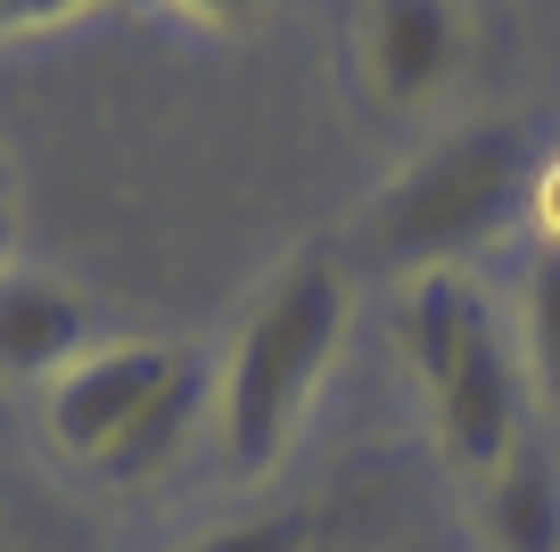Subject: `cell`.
I'll use <instances>...</instances> for the list:
<instances>
[{"label":"cell","mask_w":560,"mask_h":552,"mask_svg":"<svg viewBox=\"0 0 560 552\" xmlns=\"http://www.w3.org/2000/svg\"><path fill=\"white\" fill-rule=\"evenodd\" d=\"M347 322H354V289L330 256H298L247 306L240 338L214 371V446L240 479H264L289 453L322 371L347 346Z\"/></svg>","instance_id":"1"},{"label":"cell","mask_w":560,"mask_h":552,"mask_svg":"<svg viewBox=\"0 0 560 552\" xmlns=\"http://www.w3.org/2000/svg\"><path fill=\"white\" fill-rule=\"evenodd\" d=\"M396 346L412 363L420 396H429L445 453L470 479H494L520 453V429H527V371L511 355V330L494 322L487 289L462 264L412 273L396 306Z\"/></svg>","instance_id":"2"},{"label":"cell","mask_w":560,"mask_h":552,"mask_svg":"<svg viewBox=\"0 0 560 552\" xmlns=\"http://www.w3.org/2000/svg\"><path fill=\"white\" fill-rule=\"evenodd\" d=\"M198 396H207V380H198V363L182 346H158V338L91 346L83 363H67L42 388V437L67 462L132 486V479H158L182 453Z\"/></svg>","instance_id":"3"},{"label":"cell","mask_w":560,"mask_h":552,"mask_svg":"<svg viewBox=\"0 0 560 552\" xmlns=\"http://www.w3.org/2000/svg\"><path fill=\"white\" fill-rule=\"evenodd\" d=\"M527 182H536V140L520 124H470V133L438 140L429 157H412L371 198L363 240L412 273H438V264L487 248L527 207Z\"/></svg>","instance_id":"4"},{"label":"cell","mask_w":560,"mask_h":552,"mask_svg":"<svg viewBox=\"0 0 560 552\" xmlns=\"http://www.w3.org/2000/svg\"><path fill=\"white\" fill-rule=\"evenodd\" d=\"M470 25L454 0H371L363 9V74L380 107H420L454 83Z\"/></svg>","instance_id":"5"},{"label":"cell","mask_w":560,"mask_h":552,"mask_svg":"<svg viewBox=\"0 0 560 552\" xmlns=\"http://www.w3.org/2000/svg\"><path fill=\"white\" fill-rule=\"evenodd\" d=\"M91 355V313L67 280L42 273H0V371L9 380H42L50 388L67 363Z\"/></svg>","instance_id":"6"},{"label":"cell","mask_w":560,"mask_h":552,"mask_svg":"<svg viewBox=\"0 0 560 552\" xmlns=\"http://www.w3.org/2000/svg\"><path fill=\"white\" fill-rule=\"evenodd\" d=\"M487 536L494 552H560V470L552 453H511L487 479Z\"/></svg>","instance_id":"7"},{"label":"cell","mask_w":560,"mask_h":552,"mask_svg":"<svg viewBox=\"0 0 560 552\" xmlns=\"http://www.w3.org/2000/svg\"><path fill=\"white\" fill-rule=\"evenodd\" d=\"M520 330H527V380L560 404V248H544V256L527 264Z\"/></svg>","instance_id":"8"},{"label":"cell","mask_w":560,"mask_h":552,"mask_svg":"<svg viewBox=\"0 0 560 552\" xmlns=\"http://www.w3.org/2000/svg\"><path fill=\"white\" fill-rule=\"evenodd\" d=\"M305 544H314L305 519L298 511H272V519H231V528L198 536V544H182V552H305Z\"/></svg>","instance_id":"9"},{"label":"cell","mask_w":560,"mask_h":552,"mask_svg":"<svg viewBox=\"0 0 560 552\" xmlns=\"http://www.w3.org/2000/svg\"><path fill=\"white\" fill-rule=\"evenodd\" d=\"M107 0H0V42L9 34H42V25H67V18H91Z\"/></svg>","instance_id":"10"},{"label":"cell","mask_w":560,"mask_h":552,"mask_svg":"<svg viewBox=\"0 0 560 552\" xmlns=\"http://www.w3.org/2000/svg\"><path fill=\"white\" fill-rule=\"evenodd\" d=\"M527 215H536L544 248H560V149L536 157V182H527Z\"/></svg>","instance_id":"11"},{"label":"cell","mask_w":560,"mask_h":552,"mask_svg":"<svg viewBox=\"0 0 560 552\" xmlns=\"http://www.w3.org/2000/svg\"><path fill=\"white\" fill-rule=\"evenodd\" d=\"M165 9H182V18H198V25H247V18H264V0H165Z\"/></svg>","instance_id":"12"},{"label":"cell","mask_w":560,"mask_h":552,"mask_svg":"<svg viewBox=\"0 0 560 552\" xmlns=\"http://www.w3.org/2000/svg\"><path fill=\"white\" fill-rule=\"evenodd\" d=\"M0 256H9V173H0Z\"/></svg>","instance_id":"13"}]
</instances>
